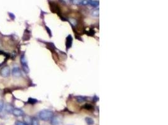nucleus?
I'll return each mask as SVG.
<instances>
[{"label":"nucleus","mask_w":168,"mask_h":125,"mask_svg":"<svg viewBox=\"0 0 168 125\" xmlns=\"http://www.w3.org/2000/svg\"><path fill=\"white\" fill-rule=\"evenodd\" d=\"M76 100H77V102H79V103L83 102H84L86 100V97H84V96H79L76 97Z\"/></svg>","instance_id":"obj_10"},{"label":"nucleus","mask_w":168,"mask_h":125,"mask_svg":"<svg viewBox=\"0 0 168 125\" xmlns=\"http://www.w3.org/2000/svg\"><path fill=\"white\" fill-rule=\"evenodd\" d=\"M5 110H6V112L8 113H12L13 110V108L12 106L10 105V104H6L5 106Z\"/></svg>","instance_id":"obj_11"},{"label":"nucleus","mask_w":168,"mask_h":125,"mask_svg":"<svg viewBox=\"0 0 168 125\" xmlns=\"http://www.w3.org/2000/svg\"><path fill=\"white\" fill-rule=\"evenodd\" d=\"M3 107H4V103H3V101H0V113L1 112Z\"/></svg>","instance_id":"obj_19"},{"label":"nucleus","mask_w":168,"mask_h":125,"mask_svg":"<svg viewBox=\"0 0 168 125\" xmlns=\"http://www.w3.org/2000/svg\"><path fill=\"white\" fill-rule=\"evenodd\" d=\"M12 113L15 116H22L24 115V112L21 109L15 108L13 110Z\"/></svg>","instance_id":"obj_4"},{"label":"nucleus","mask_w":168,"mask_h":125,"mask_svg":"<svg viewBox=\"0 0 168 125\" xmlns=\"http://www.w3.org/2000/svg\"><path fill=\"white\" fill-rule=\"evenodd\" d=\"M85 121H86V123L89 125H92L94 124V120H93L91 118H89V117L86 118Z\"/></svg>","instance_id":"obj_12"},{"label":"nucleus","mask_w":168,"mask_h":125,"mask_svg":"<svg viewBox=\"0 0 168 125\" xmlns=\"http://www.w3.org/2000/svg\"><path fill=\"white\" fill-rule=\"evenodd\" d=\"M15 125H29L25 122H22L20 121H17L15 122Z\"/></svg>","instance_id":"obj_18"},{"label":"nucleus","mask_w":168,"mask_h":125,"mask_svg":"<svg viewBox=\"0 0 168 125\" xmlns=\"http://www.w3.org/2000/svg\"><path fill=\"white\" fill-rule=\"evenodd\" d=\"M0 75L3 78H7L10 75V68L8 66H5L2 68L0 70Z\"/></svg>","instance_id":"obj_2"},{"label":"nucleus","mask_w":168,"mask_h":125,"mask_svg":"<svg viewBox=\"0 0 168 125\" xmlns=\"http://www.w3.org/2000/svg\"><path fill=\"white\" fill-rule=\"evenodd\" d=\"M22 67H23V71L26 73H28L30 71V69H29V68H28V65H25V66H22Z\"/></svg>","instance_id":"obj_16"},{"label":"nucleus","mask_w":168,"mask_h":125,"mask_svg":"<svg viewBox=\"0 0 168 125\" xmlns=\"http://www.w3.org/2000/svg\"><path fill=\"white\" fill-rule=\"evenodd\" d=\"M50 119V124L52 125H59L60 124V119L57 116H53Z\"/></svg>","instance_id":"obj_6"},{"label":"nucleus","mask_w":168,"mask_h":125,"mask_svg":"<svg viewBox=\"0 0 168 125\" xmlns=\"http://www.w3.org/2000/svg\"><path fill=\"white\" fill-rule=\"evenodd\" d=\"M83 108L86 109V110H93V106H92L91 104H85L83 106Z\"/></svg>","instance_id":"obj_14"},{"label":"nucleus","mask_w":168,"mask_h":125,"mask_svg":"<svg viewBox=\"0 0 168 125\" xmlns=\"http://www.w3.org/2000/svg\"><path fill=\"white\" fill-rule=\"evenodd\" d=\"M12 75L13 77L15 78H19L22 76V73H21V70L18 67H15L12 70Z\"/></svg>","instance_id":"obj_3"},{"label":"nucleus","mask_w":168,"mask_h":125,"mask_svg":"<svg viewBox=\"0 0 168 125\" xmlns=\"http://www.w3.org/2000/svg\"><path fill=\"white\" fill-rule=\"evenodd\" d=\"M88 4L91 5L92 7H97L99 5L98 1H88Z\"/></svg>","instance_id":"obj_8"},{"label":"nucleus","mask_w":168,"mask_h":125,"mask_svg":"<svg viewBox=\"0 0 168 125\" xmlns=\"http://www.w3.org/2000/svg\"><path fill=\"white\" fill-rule=\"evenodd\" d=\"M7 58L8 57H7L6 54H5V53H3L2 51H0V66L2 64H3V62L6 61Z\"/></svg>","instance_id":"obj_7"},{"label":"nucleus","mask_w":168,"mask_h":125,"mask_svg":"<svg viewBox=\"0 0 168 125\" xmlns=\"http://www.w3.org/2000/svg\"><path fill=\"white\" fill-rule=\"evenodd\" d=\"M20 61H21V62H22V66H25V65H28L27 64V62H26V58H25V55H23L21 57V59H20Z\"/></svg>","instance_id":"obj_13"},{"label":"nucleus","mask_w":168,"mask_h":125,"mask_svg":"<svg viewBox=\"0 0 168 125\" xmlns=\"http://www.w3.org/2000/svg\"><path fill=\"white\" fill-rule=\"evenodd\" d=\"M37 101H37V99H34V98H28V103L32 104L37 103Z\"/></svg>","instance_id":"obj_15"},{"label":"nucleus","mask_w":168,"mask_h":125,"mask_svg":"<svg viewBox=\"0 0 168 125\" xmlns=\"http://www.w3.org/2000/svg\"><path fill=\"white\" fill-rule=\"evenodd\" d=\"M92 15L94 16H98L99 15V9H94L92 11Z\"/></svg>","instance_id":"obj_17"},{"label":"nucleus","mask_w":168,"mask_h":125,"mask_svg":"<svg viewBox=\"0 0 168 125\" xmlns=\"http://www.w3.org/2000/svg\"><path fill=\"white\" fill-rule=\"evenodd\" d=\"M46 29H47V30H48V31H49V33L50 36H51V31H50V30L49 29V28H48L47 26H46Z\"/></svg>","instance_id":"obj_20"},{"label":"nucleus","mask_w":168,"mask_h":125,"mask_svg":"<svg viewBox=\"0 0 168 125\" xmlns=\"http://www.w3.org/2000/svg\"><path fill=\"white\" fill-rule=\"evenodd\" d=\"M39 118L43 121H49L53 117V112L50 110H43L39 113Z\"/></svg>","instance_id":"obj_1"},{"label":"nucleus","mask_w":168,"mask_h":125,"mask_svg":"<svg viewBox=\"0 0 168 125\" xmlns=\"http://www.w3.org/2000/svg\"><path fill=\"white\" fill-rule=\"evenodd\" d=\"M73 44V38L71 36V35H69L67 37L66 39V48L67 49H69L72 46Z\"/></svg>","instance_id":"obj_5"},{"label":"nucleus","mask_w":168,"mask_h":125,"mask_svg":"<svg viewBox=\"0 0 168 125\" xmlns=\"http://www.w3.org/2000/svg\"><path fill=\"white\" fill-rule=\"evenodd\" d=\"M31 124H32V125H40L39 119L35 117H34L32 118V119H31Z\"/></svg>","instance_id":"obj_9"}]
</instances>
